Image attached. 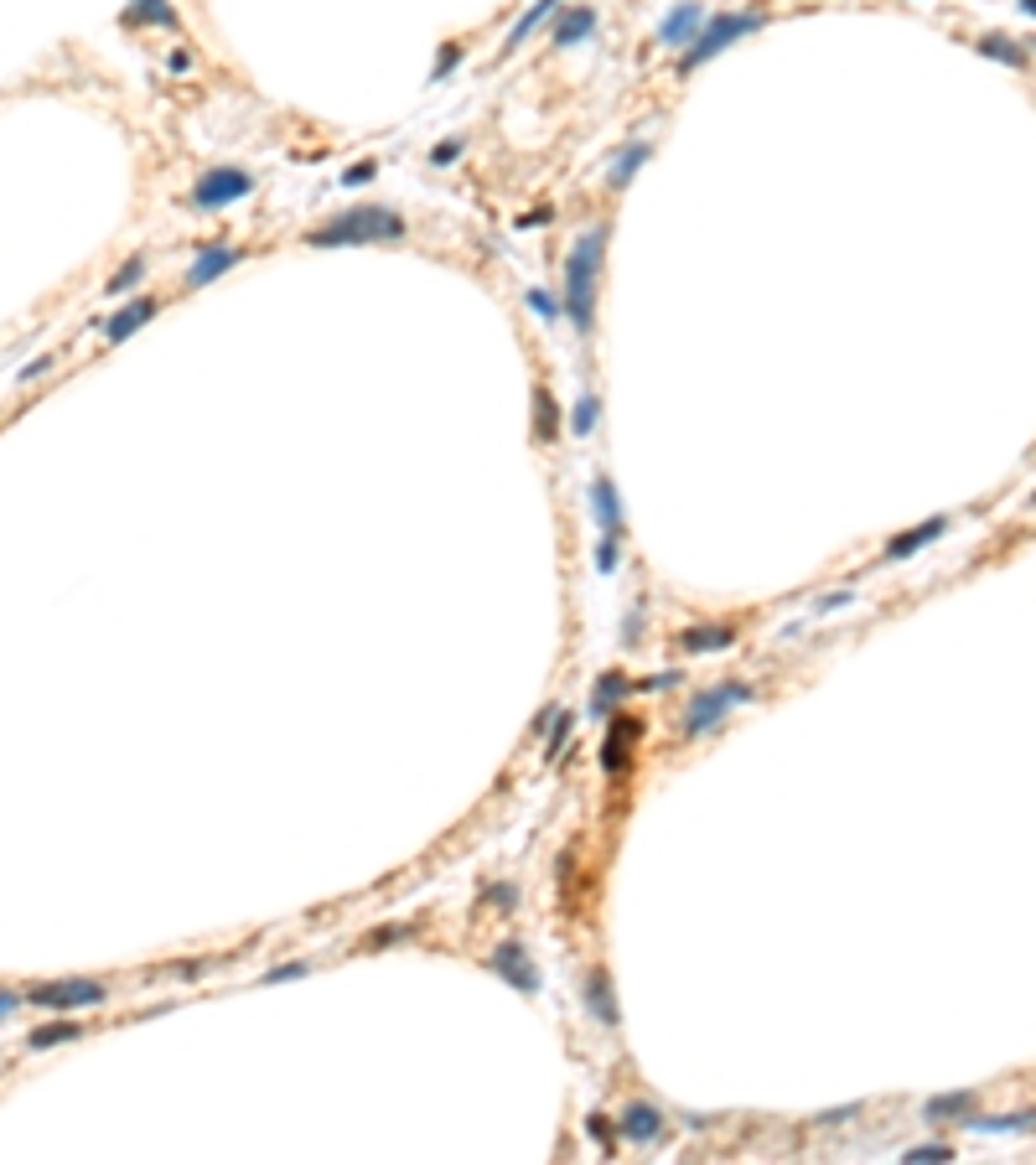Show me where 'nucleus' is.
Wrapping results in <instances>:
<instances>
[{
    "instance_id": "f257e3e1",
    "label": "nucleus",
    "mask_w": 1036,
    "mask_h": 1165,
    "mask_svg": "<svg viewBox=\"0 0 1036 1165\" xmlns=\"http://www.w3.org/2000/svg\"><path fill=\"white\" fill-rule=\"evenodd\" d=\"M606 238H612V223H591L581 238L570 243V254H565V296H560V306H565L575 337H591L596 332V290H601Z\"/></svg>"
},
{
    "instance_id": "f03ea898",
    "label": "nucleus",
    "mask_w": 1036,
    "mask_h": 1165,
    "mask_svg": "<svg viewBox=\"0 0 1036 1165\" xmlns=\"http://www.w3.org/2000/svg\"><path fill=\"white\" fill-rule=\"evenodd\" d=\"M405 238V218L384 202H358V207H343L332 212L322 228L307 233L312 249H363V243H394Z\"/></svg>"
},
{
    "instance_id": "7ed1b4c3",
    "label": "nucleus",
    "mask_w": 1036,
    "mask_h": 1165,
    "mask_svg": "<svg viewBox=\"0 0 1036 1165\" xmlns=\"http://www.w3.org/2000/svg\"><path fill=\"white\" fill-rule=\"evenodd\" d=\"M767 26V16L761 11H720V16H710L705 26H699V37L684 47V57H679V68L684 73H694V68H705L710 57H720L725 47H736L741 37H751V32H761Z\"/></svg>"
},
{
    "instance_id": "20e7f679",
    "label": "nucleus",
    "mask_w": 1036,
    "mask_h": 1165,
    "mask_svg": "<svg viewBox=\"0 0 1036 1165\" xmlns=\"http://www.w3.org/2000/svg\"><path fill=\"white\" fill-rule=\"evenodd\" d=\"M254 192V176L243 166H207L192 187V212H223Z\"/></svg>"
},
{
    "instance_id": "39448f33",
    "label": "nucleus",
    "mask_w": 1036,
    "mask_h": 1165,
    "mask_svg": "<svg viewBox=\"0 0 1036 1165\" xmlns=\"http://www.w3.org/2000/svg\"><path fill=\"white\" fill-rule=\"evenodd\" d=\"M746 699H751V684H741V679L694 694V699H689V715H684V735H705L710 725H720V720L736 710V704H746Z\"/></svg>"
},
{
    "instance_id": "423d86ee",
    "label": "nucleus",
    "mask_w": 1036,
    "mask_h": 1165,
    "mask_svg": "<svg viewBox=\"0 0 1036 1165\" xmlns=\"http://www.w3.org/2000/svg\"><path fill=\"white\" fill-rule=\"evenodd\" d=\"M104 1000H109V985H99V979H47V985L26 990V1005H42V1010H83Z\"/></svg>"
},
{
    "instance_id": "0eeeda50",
    "label": "nucleus",
    "mask_w": 1036,
    "mask_h": 1165,
    "mask_svg": "<svg viewBox=\"0 0 1036 1165\" xmlns=\"http://www.w3.org/2000/svg\"><path fill=\"white\" fill-rule=\"evenodd\" d=\"M493 974L503 979V985H513L518 995H539V969H534L524 943H503L493 954Z\"/></svg>"
},
{
    "instance_id": "6e6552de",
    "label": "nucleus",
    "mask_w": 1036,
    "mask_h": 1165,
    "mask_svg": "<svg viewBox=\"0 0 1036 1165\" xmlns=\"http://www.w3.org/2000/svg\"><path fill=\"white\" fill-rule=\"evenodd\" d=\"M591 518H596V529L601 539H622L627 534V518H622V498H617V482L612 477H596L591 482Z\"/></svg>"
},
{
    "instance_id": "1a4fd4ad",
    "label": "nucleus",
    "mask_w": 1036,
    "mask_h": 1165,
    "mask_svg": "<svg viewBox=\"0 0 1036 1165\" xmlns=\"http://www.w3.org/2000/svg\"><path fill=\"white\" fill-rule=\"evenodd\" d=\"M705 21H710V16H705V6H699V0H679V6L658 21V47H689Z\"/></svg>"
},
{
    "instance_id": "9d476101",
    "label": "nucleus",
    "mask_w": 1036,
    "mask_h": 1165,
    "mask_svg": "<svg viewBox=\"0 0 1036 1165\" xmlns=\"http://www.w3.org/2000/svg\"><path fill=\"white\" fill-rule=\"evenodd\" d=\"M238 259H243V249H233V243H202L197 259H192V269H187V290L212 285V280H218V274H228Z\"/></svg>"
},
{
    "instance_id": "9b49d317",
    "label": "nucleus",
    "mask_w": 1036,
    "mask_h": 1165,
    "mask_svg": "<svg viewBox=\"0 0 1036 1165\" xmlns=\"http://www.w3.org/2000/svg\"><path fill=\"white\" fill-rule=\"evenodd\" d=\"M161 312V301L156 296H135V301H125V306H119V312L104 322V343H130V337L150 322V317H156Z\"/></svg>"
},
{
    "instance_id": "f8f14e48",
    "label": "nucleus",
    "mask_w": 1036,
    "mask_h": 1165,
    "mask_svg": "<svg viewBox=\"0 0 1036 1165\" xmlns=\"http://www.w3.org/2000/svg\"><path fill=\"white\" fill-rule=\"evenodd\" d=\"M943 534H949V518H928V524L897 534L887 549H881V560H912L918 549H928V544H933V539H943Z\"/></svg>"
},
{
    "instance_id": "ddd939ff",
    "label": "nucleus",
    "mask_w": 1036,
    "mask_h": 1165,
    "mask_svg": "<svg viewBox=\"0 0 1036 1165\" xmlns=\"http://www.w3.org/2000/svg\"><path fill=\"white\" fill-rule=\"evenodd\" d=\"M591 32H596V11H591V6H570V11H560L550 42H555V47H581Z\"/></svg>"
},
{
    "instance_id": "4468645a",
    "label": "nucleus",
    "mask_w": 1036,
    "mask_h": 1165,
    "mask_svg": "<svg viewBox=\"0 0 1036 1165\" xmlns=\"http://www.w3.org/2000/svg\"><path fill=\"white\" fill-rule=\"evenodd\" d=\"M586 1010L601 1021V1026H617L622 1016H617V1000H612V974L606 969H591L586 974Z\"/></svg>"
},
{
    "instance_id": "2eb2a0df",
    "label": "nucleus",
    "mask_w": 1036,
    "mask_h": 1165,
    "mask_svg": "<svg viewBox=\"0 0 1036 1165\" xmlns=\"http://www.w3.org/2000/svg\"><path fill=\"white\" fill-rule=\"evenodd\" d=\"M555 11H560V0H534V6H529L524 16H518L513 26H508V37H503V52H518V47H524V42H529V37H534L539 26H544V21L555 16Z\"/></svg>"
},
{
    "instance_id": "dca6fc26",
    "label": "nucleus",
    "mask_w": 1036,
    "mask_h": 1165,
    "mask_svg": "<svg viewBox=\"0 0 1036 1165\" xmlns=\"http://www.w3.org/2000/svg\"><path fill=\"white\" fill-rule=\"evenodd\" d=\"M632 735H643V725L617 715L612 730H606V746H601V766H606V772H622V766H627V741H632Z\"/></svg>"
},
{
    "instance_id": "f3484780",
    "label": "nucleus",
    "mask_w": 1036,
    "mask_h": 1165,
    "mask_svg": "<svg viewBox=\"0 0 1036 1165\" xmlns=\"http://www.w3.org/2000/svg\"><path fill=\"white\" fill-rule=\"evenodd\" d=\"M622 1134L637 1145H648L663 1134V1114L653 1109V1103H627V1114H622Z\"/></svg>"
},
{
    "instance_id": "a211bd4d",
    "label": "nucleus",
    "mask_w": 1036,
    "mask_h": 1165,
    "mask_svg": "<svg viewBox=\"0 0 1036 1165\" xmlns=\"http://www.w3.org/2000/svg\"><path fill=\"white\" fill-rule=\"evenodd\" d=\"M730 642H736V627L705 622V627H689V632L679 637V648H684V653H720V648H730Z\"/></svg>"
},
{
    "instance_id": "6ab92c4d",
    "label": "nucleus",
    "mask_w": 1036,
    "mask_h": 1165,
    "mask_svg": "<svg viewBox=\"0 0 1036 1165\" xmlns=\"http://www.w3.org/2000/svg\"><path fill=\"white\" fill-rule=\"evenodd\" d=\"M534 441L539 446L560 441V410H555V394L544 384H534Z\"/></svg>"
},
{
    "instance_id": "aec40b11",
    "label": "nucleus",
    "mask_w": 1036,
    "mask_h": 1165,
    "mask_svg": "<svg viewBox=\"0 0 1036 1165\" xmlns=\"http://www.w3.org/2000/svg\"><path fill=\"white\" fill-rule=\"evenodd\" d=\"M648 156H653V145H648V140H627V145L617 150V161H612V171H606V181H612V187L622 192V187H627V181L637 176V166H643Z\"/></svg>"
},
{
    "instance_id": "412c9836",
    "label": "nucleus",
    "mask_w": 1036,
    "mask_h": 1165,
    "mask_svg": "<svg viewBox=\"0 0 1036 1165\" xmlns=\"http://www.w3.org/2000/svg\"><path fill=\"white\" fill-rule=\"evenodd\" d=\"M627 694H632V684L622 679V673H601L596 689H591V715H596V720H601V715H612Z\"/></svg>"
},
{
    "instance_id": "4be33fe9",
    "label": "nucleus",
    "mask_w": 1036,
    "mask_h": 1165,
    "mask_svg": "<svg viewBox=\"0 0 1036 1165\" xmlns=\"http://www.w3.org/2000/svg\"><path fill=\"white\" fill-rule=\"evenodd\" d=\"M130 26H161V32H176V26H181V16H176V6H171V0H135V6H130V16H125Z\"/></svg>"
},
{
    "instance_id": "5701e85b",
    "label": "nucleus",
    "mask_w": 1036,
    "mask_h": 1165,
    "mask_svg": "<svg viewBox=\"0 0 1036 1165\" xmlns=\"http://www.w3.org/2000/svg\"><path fill=\"white\" fill-rule=\"evenodd\" d=\"M964 1114H974V1093H969V1088H959V1093H938V1098H928V1103H923V1119H964Z\"/></svg>"
},
{
    "instance_id": "b1692460",
    "label": "nucleus",
    "mask_w": 1036,
    "mask_h": 1165,
    "mask_svg": "<svg viewBox=\"0 0 1036 1165\" xmlns=\"http://www.w3.org/2000/svg\"><path fill=\"white\" fill-rule=\"evenodd\" d=\"M974 52H985L990 63H1005V68H1026V52L1011 37H974Z\"/></svg>"
},
{
    "instance_id": "393cba45",
    "label": "nucleus",
    "mask_w": 1036,
    "mask_h": 1165,
    "mask_svg": "<svg viewBox=\"0 0 1036 1165\" xmlns=\"http://www.w3.org/2000/svg\"><path fill=\"white\" fill-rule=\"evenodd\" d=\"M596 415H601L596 389H581V394H575V410H570V436H591L596 431Z\"/></svg>"
},
{
    "instance_id": "a878e982",
    "label": "nucleus",
    "mask_w": 1036,
    "mask_h": 1165,
    "mask_svg": "<svg viewBox=\"0 0 1036 1165\" xmlns=\"http://www.w3.org/2000/svg\"><path fill=\"white\" fill-rule=\"evenodd\" d=\"M969 1129H980V1134H1011V1129H1036V1109L1031 1114H995V1119H974L964 1114Z\"/></svg>"
},
{
    "instance_id": "bb28decb",
    "label": "nucleus",
    "mask_w": 1036,
    "mask_h": 1165,
    "mask_svg": "<svg viewBox=\"0 0 1036 1165\" xmlns=\"http://www.w3.org/2000/svg\"><path fill=\"white\" fill-rule=\"evenodd\" d=\"M140 280H145V254H130V259L104 280V290H109V296H125V290H135Z\"/></svg>"
},
{
    "instance_id": "cd10ccee",
    "label": "nucleus",
    "mask_w": 1036,
    "mask_h": 1165,
    "mask_svg": "<svg viewBox=\"0 0 1036 1165\" xmlns=\"http://www.w3.org/2000/svg\"><path fill=\"white\" fill-rule=\"evenodd\" d=\"M83 1031L73 1026V1021H57V1026H42V1031H32V1052H47V1047H57V1041H78Z\"/></svg>"
},
{
    "instance_id": "c85d7f7f",
    "label": "nucleus",
    "mask_w": 1036,
    "mask_h": 1165,
    "mask_svg": "<svg viewBox=\"0 0 1036 1165\" xmlns=\"http://www.w3.org/2000/svg\"><path fill=\"white\" fill-rule=\"evenodd\" d=\"M524 301H529V306H534V312H539V322H550V327H555V322L565 317V306H560V301H555L550 290H544V285H534V290H529Z\"/></svg>"
},
{
    "instance_id": "c756f323",
    "label": "nucleus",
    "mask_w": 1036,
    "mask_h": 1165,
    "mask_svg": "<svg viewBox=\"0 0 1036 1165\" xmlns=\"http://www.w3.org/2000/svg\"><path fill=\"white\" fill-rule=\"evenodd\" d=\"M907 1165H938V1160H954V1145H918L902 1155Z\"/></svg>"
},
{
    "instance_id": "7c9ffc66",
    "label": "nucleus",
    "mask_w": 1036,
    "mask_h": 1165,
    "mask_svg": "<svg viewBox=\"0 0 1036 1165\" xmlns=\"http://www.w3.org/2000/svg\"><path fill=\"white\" fill-rule=\"evenodd\" d=\"M617 549H622V539H601L596 544V570L601 575H617Z\"/></svg>"
},
{
    "instance_id": "2f4dec72",
    "label": "nucleus",
    "mask_w": 1036,
    "mask_h": 1165,
    "mask_svg": "<svg viewBox=\"0 0 1036 1165\" xmlns=\"http://www.w3.org/2000/svg\"><path fill=\"white\" fill-rule=\"evenodd\" d=\"M456 63H462V47H456V42H446V52H441V63L431 68V83H446Z\"/></svg>"
},
{
    "instance_id": "473e14b6",
    "label": "nucleus",
    "mask_w": 1036,
    "mask_h": 1165,
    "mask_svg": "<svg viewBox=\"0 0 1036 1165\" xmlns=\"http://www.w3.org/2000/svg\"><path fill=\"white\" fill-rule=\"evenodd\" d=\"M570 725H575V720H570L565 710H560V715H550V751H560V746L570 741Z\"/></svg>"
},
{
    "instance_id": "72a5a7b5",
    "label": "nucleus",
    "mask_w": 1036,
    "mask_h": 1165,
    "mask_svg": "<svg viewBox=\"0 0 1036 1165\" xmlns=\"http://www.w3.org/2000/svg\"><path fill=\"white\" fill-rule=\"evenodd\" d=\"M307 969H312V964H281V969H270V974H265V985H291V979H301Z\"/></svg>"
},
{
    "instance_id": "f704fd0d",
    "label": "nucleus",
    "mask_w": 1036,
    "mask_h": 1165,
    "mask_svg": "<svg viewBox=\"0 0 1036 1165\" xmlns=\"http://www.w3.org/2000/svg\"><path fill=\"white\" fill-rule=\"evenodd\" d=\"M374 176H379V166H374V161H358V166H348V171H343V187H358V181H374Z\"/></svg>"
},
{
    "instance_id": "c9c22d12",
    "label": "nucleus",
    "mask_w": 1036,
    "mask_h": 1165,
    "mask_svg": "<svg viewBox=\"0 0 1036 1165\" xmlns=\"http://www.w3.org/2000/svg\"><path fill=\"white\" fill-rule=\"evenodd\" d=\"M456 156H462V140H441V145L431 150V166H451Z\"/></svg>"
},
{
    "instance_id": "e433bc0d",
    "label": "nucleus",
    "mask_w": 1036,
    "mask_h": 1165,
    "mask_svg": "<svg viewBox=\"0 0 1036 1165\" xmlns=\"http://www.w3.org/2000/svg\"><path fill=\"white\" fill-rule=\"evenodd\" d=\"M47 368H52V358L42 353V358H32V363H26V368H21V374H16V379H21V384H37V379L47 374Z\"/></svg>"
},
{
    "instance_id": "4c0bfd02",
    "label": "nucleus",
    "mask_w": 1036,
    "mask_h": 1165,
    "mask_svg": "<svg viewBox=\"0 0 1036 1165\" xmlns=\"http://www.w3.org/2000/svg\"><path fill=\"white\" fill-rule=\"evenodd\" d=\"M850 601H856V591H830V596H819V611H840Z\"/></svg>"
},
{
    "instance_id": "58836bf2",
    "label": "nucleus",
    "mask_w": 1036,
    "mask_h": 1165,
    "mask_svg": "<svg viewBox=\"0 0 1036 1165\" xmlns=\"http://www.w3.org/2000/svg\"><path fill=\"white\" fill-rule=\"evenodd\" d=\"M861 1114V1103H850V1109H830V1114H819V1124H845V1119H856Z\"/></svg>"
},
{
    "instance_id": "ea45409f",
    "label": "nucleus",
    "mask_w": 1036,
    "mask_h": 1165,
    "mask_svg": "<svg viewBox=\"0 0 1036 1165\" xmlns=\"http://www.w3.org/2000/svg\"><path fill=\"white\" fill-rule=\"evenodd\" d=\"M487 902H493V907H513L518 892H513V886H493V892H487Z\"/></svg>"
},
{
    "instance_id": "a19ab883",
    "label": "nucleus",
    "mask_w": 1036,
    "mask_h": 1165,
    "mask_svg": "<svg viewBox=\"0 0 1036 1165\" xmlns=\"http://www.w3.org/2000/svg\"><path fill=\"white\" fill-rule=\"evenodd\" d=\"M26 995H16V990H0V1021H6V1016H16V1005H21Z\"/></svg>"
},
{
    "instance_id": "79ce46f5",
    "label": "nucleus",
    "mask_w": 1036,
    "mask_h": 1165,
    "mask_svg": "<svg viewBox=\"0 0 1036 1165\" xmlns=\"http://www.w3.org/2000/svg\"><path fill=\"white\" fill-rule=\"evenodd\" d=\"M586 1134H591V1140H606V1134H612V1124H606L601 1114H591V1124H586Z\"/></svg>"
},
{
    "instance_id": "37998d69",
    "label": "nucleus",
    "mask_w": 1036,
    "mask_h": 1165,
    "mask_svg": "<svg viewBox=\"0 0 1036 1165\" xmlns=\"http://www.w3.org/2000/svg\"><path fill=\"white\" fill-rule=\"evenodd\" d=\"M187 68H192V57H187V52L176 47V52H171V73H187Z\"/></svg>"
},
{
    "instance_id": "c03bdc74",
    "label": "nucleus",
    "mask_w": 1036,
    "mask_h": 1165,
    "mask_svg": "<svg viewBox=\"0 0 1036 1165\" xmlns=\"http://www.w3.org/2000/svg\"><path fill=\"white\" fill-rule=\"evenodd\" d=\"M1021 11H1031V16H1036V0H1021Z\"/></svg>"
},
{
    "instance_id": "a18cd8bd",
    "label": "nucleus",
    "mask_w": 1036,
    "mask_h": 1165,
    "mask_svg": "<svg viewBox=\"0 0 1036 1165\" xmlns=\"http://www.w3.org/2000/svg\"><path fill=\"white\" fill-rule=\"evenodd\" d=\"M1031 503H1036V493H1031Z\"/></svg>"
}]
</instances>
